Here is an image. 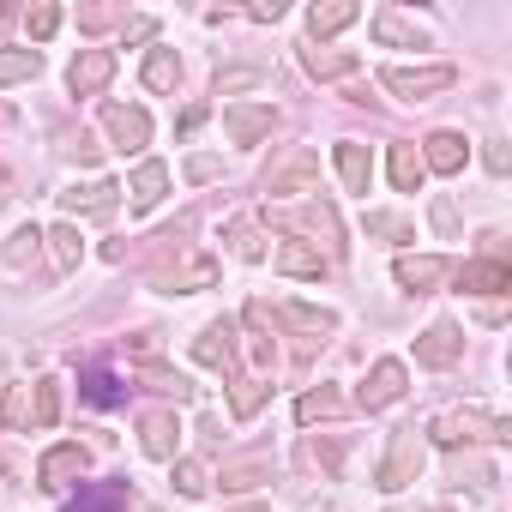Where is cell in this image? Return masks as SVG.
I'll list each match as a JSON object with an SVG mask.
<instances>
[{"label": "cell", "instance_id": "d6986e66", "mask_svg": "<svg viewBox=\"0 0 512 512\" xmlns=\"http://www.w3.org/2000/svg\"><path fill=\"white\" fill-rule=\"evenodd\" d=\"M374 37L386 43V49H422L428 37H422V25H410L404 13H392V7H380L374 13Z\"/></svg>", "mask_w": 512, "mask_h": 512}, {"label": "cell", "instance_id": "4dcf8cb0", "mask_svg": "<svg viewBox=\"0 0 512 512\" xmlns=\"http://www.w3.org/2000/svg\"><path fill=\"white\" fill-rule=\"evenodd\" d=\"M217 482L235 488V494H241V488H260V482H272V464H266V458H241V464H223ZM217 482H211V488H217Z\"/></svg>", "mask_w": 512, "mask_h": 512}, {"label": "cell", "instance_id": "e0dca14e", "mask_svg": "<svg viewBox=\"0 0 512 512\" xmlns=\"http://www.w3.org/2000/svg\"><path fill=\"white\" fill-rule=\"evenodd\" d=\"M139 440H145V452L151 458H175V446H181V422L169 416V410H151V416H139Z\"/></svg>", "mask_w": 512, "mask_h": 512}, {"label": "cell", "instance_id": "603a6c76", "mask_svg": "<svg viewBox=\"0 0 512 512\" xmlns=\"http://www.w3.org/2000/svg\"><path fill=\"white\" fill-rule=\"evenodd\" d=\"M278 272H290V278H326V260H320V247H308V241H284L278 247Z\"/></svg>", "mask_w": 512, "mask_h": 512}, {"label": "cell", "instance_id": "7dc6e473", "mask_svg": "<svg viewBox=\"0 0 512 512\" xmlns=\"http://www.w3.org/2000/svg\"><path fill=\"white\" fill-rule=\"evenodd\" d=\"M247 19H260V25H278V19H284V7H278V0H272V7L260 0V7H247Z\"/></svg>", "mask_w": 512, "mask_h": 512}, {"label": "cell", "instance_id": "7a4b0ae2", "mask_svg": "<svg viewBox=\"0 0 512 512\" xmlns=\"http://www.w3.org/2000/svg\"><path fill=\"white\" fill-rule=\"evenodd\" d=\"M440 446H464V440H512V422L506 416H488V410H446L434 416L428 428Z\"/></svg>", "mask_w": 512, "mask_h": 512}, {"label": "cell", "instance_id": "3957f363", "mask_svg": "<svg viewBox=\"0 0 512 512\" xmlns=\"http://www.w3.org/2000/svg\"><path fill=\"white\" fill-rule=\"evenodd\" d=\"M422 434L416 428H398L392 434V446H386V458H380V470H374V482L386 488V494H398V488H410L416 476H422Z\"/></svg>", "mask_w": 512, "mask_h": 512}, {"label": "cell", "instance_id": "5b68a950", "mask_svg": "<svg viewBox=\"0 0 512 512\" xmlns=\"http://www.w3.org/2000/svg\"><path fill=\"white\" fill-rule=\"evenodd\" d=\"M103 127H109V139H115L121 151H133V157L151 145V115L133 109V103H103Z\"/></svg>", "mask_w": 512, "mask_h": 512}, {"label": "cell", "instance_id": "f35d334b", "mask_svg": "<svg viewBox=\"0 0 512 512\" xmlns=\"http://www.w3.org/2000/svg\"><path fill=\"white\" fill-rule=\"evenodd\" d=\"M25 31H31V43H49L61 31V7H49V0H43V7H31L25 13Z\"/></svg>", "mask_w": 512, "mask_h": 512}, {"label": "cell", "instance_id": "6da1fadb", "mask_svg": "<svg viewBox=\"0 0 512 512\" xmlns=\"http://www.w3.org/2000/svg\"><path fill=\"white\" fill-rule=\"evenodd\" d=\"M314 187H320V157L308 145H290L284 157H272V169H266V193L272 199H302Z\"/></svg>", "mask_w": 512, "mask_h": 512}, {"label": "cell", "instance_id": "d590c367", "mask_svg": "<svg viewBox=\"0 0 512 512\" xmlns=\"http://www.w3.org/2000/svg\"><path fill=\"white\" fill-rule=\"evenodd\" d=\"M31 422V386H7L0 398V428H25Z\"/></svg>", "mask_w": 512, "mask_h": 512}, {"label": "cell", "instance_id": "816d5d0a", "mask_svg": "<svg viewBox=\"0 0 512 512\" xmlns=\"http://www.w3.org/2000/svg\"><path fill=\"white\" fill-rule=\"evenodd\" d=\"M392 512H404V506H392ZM422 512H446V506H422Z\"/></svg>", "mask_w": 512, "mask_h": 512}, {"label": "cell", "instance_id": "bcb514c9", "mask_svg": "<svg viewBox=\"0 0 512 512\" xmlns=\"http://www.w3.org/2000/svg\"><path fill=\"white\" fill-rule=\"evenodd\" d=\"M85 398H91V404H115L121 392H115V380H109V374H91V386H85Z\"/></svg>", "mask_w": 512, "mask_h": 512}, {"label": "cell", "instance_id": "7c38bea8", "mask_svg": "<svg viewBox=\"0 0 512 512\" xmlns=\"http://www.w3.org/2000/svg\"><path fill=\"white\" fill-rule=\"evenodd\" d=\"M109 79H115V55H109V49H85V55L67 67V85H73L79 97H97Z\"/></svg>", "mask_w": 512, "mask_h": 512}, {"label": "cell", "instance_id": "cb8c5ba5", "mask_svg": "<svg viewBox=\"0 0 512 512\" xmlns=\"http://www.w3.org/2000/svg\"><path fill=\"white\" fill-rule=\"evenodd\" d=\"M163 193H169V169H163L157 157H145V163L133 169V205H139V211H151Z\"/></svg>", "mask_w": 512, "mask_h": 512}, {"label": "cell", "instance_id": "484cf974", "mask_svg": "<svg viewBox=\"0 0 512 512\" xmlns=\"http://www.w3.org/2000/svg\"><path fill=\"white\" fill-rule=\"evenodd\" d=\"M422 181H428L422 151H416V145H392V187H398V193H416Z\"/></svg>", "mask_w": 512, "mask_h": 512}, {"label": "cell", "instance_id": "60d3db41", "mask_svg": "<svg viewBox=\"0 0 512 512\" xmlns=\"http://www.w3.org/2000/svg\"><path fill=\"white\" fill-rule=\"evenodd\" d=\"M368 235H386V241H410V223L392 217V211H368Z\"/></svg>", "mask_w": 512, "mask_h": 512}, {"label": "cell", "instance_id": "4316f807", "mask_svg": "<svg viewBox=\"0 0 512 512\" xmlns=\"http://www.w3.org/2000/svg\"><path fill=\"white\" fill-rule=\"evenodd\" d=\"M302 61H308V73L314 79H344V73H356V55H344V49H302Z\"/></svg>", "mask_w": 512, "mask_h": 512}, {"label": "cell", "instance_id": "ee69618b", "mask_svg": "<svg viewBox=\"0 0 512 512\" xmlns=\"http://www.w3.org/2000/svg\"><path fill=\"white\" fill-rule=\"evenodd\" d=\"M464 476H470L476 488H488V482H494V464H482V458H458V464H452V482H464Z\"/></svg>", "mask_w": 512, "mask_h": 512}, {"label": "cell", "instance_id": "83f0119b", "mask_svg": "<svg viewBox=\"0 0 512 512\" xmlns=\"http://www.w3.org/2000/svg\"><path fill=\"white\" fill-rule=\"evenodd\" d=\"M145 85L151 91H175L181 85V55L175 49H151L145 55Z\"/></svg>", "mask_w": 512, "mask_h": 512}, {"label": "cell", "instance_id": "f6af8a7d", "mask_svg": "<svg viewBox=\"0 0 512 512\" xmlns=\"http://www.w3.org/2000/svg\"><path fill=\"white\" fill-rule=\"evenodd\" d=\"M482 163H488L494 175H506V169H512V151H506V139H488V151H482Z\"/></svg>", "mask_w": 512, "mask_h": 512}, {"label": "cell", "instance_id": "277c9868", "mask_svg": "<svg viewBox=\"0 0 512 512\" xmlns=\"http://www.w3.org/2000/svg\"><path fill=\"white\" fill-rule=\"evenodd\" d=\"M458 73L440 61V67H380V85L392 91V97H404V103H422V97H434V91H446Z\"/></svg>", "mask_w": 512, "mask_h": 512}, {"label": "cell", "instance_id": "f5cc1de1", "mask_svg": "<svg viewBox=\"0 0 512 512\" xmlns=\"http://www.w3.org/2000/svg\"><path fill=\"white\" fill-rule=\"evenodd\" d=\"M139 512H157V506H139Z\"/></svg>", "mask_w": 512, "mask_h": 512}, {"label": "cell", "instance_id": "30bf717a", "mask_svg": "<svg viewBox=\"0 0 512 512\" xmlns=\"http://www.w3.org/2000/svg\"><path fill=\"white\" fill-rule=\"evenodd\" d=\"M193 356H199L205 368H223V374H235V320H211V326L193 338Z\"/></svg>", "mask_w": 512, "mask_h": 512}, {"label": "cell", "instance_id": "681fc988", "mask_svg": "<svg viewBox=\"0 0 512 512\" xmlns=\"http://www.w3.org/2000/svg\"><path fill=\"white\" fill-rule=\"evenodd\" d=\"M187 175H193V181H211V175H217V157H193Z\"/></svg>", "mask_w": 512, "mask_h": 512}, {"label": "cell", "instance_id": "8fae6325", "mask_svg": "<svg viewBox=\"0 0 512 512\" xmlns=\"http://www.w3.org/2000/svg\"><path fill=\"white\" fill-rule=\"evenodd\" d=\"M458 350H464V338H458V326H452V320H434V326L416 338V362H422V368H452V362H458Z\"/></svg>", "mask_w": 512, "mask_h": 512}, {"label": "cell", "instance_id": "9a60e30c", "mask_svg": "<svg viewBox=\"0 0 512 512\" xmlns=\"http://www.w3.org/2000/svg\"><path fill=\"white\" fill-rule=\"evenodd\" d=\"M404 398V362H374V374H368V386H362V410H386V404H398Z\"/></svg>", "mask_w": 512, "mask_h": 512}, {"label": "cell", "instance_id": "c3c4849f", "mask_svg": "<svg viewBox=\"0 0 512 512\" xmlns=\"http://www.w3.org/2000/svg\"><path fill=\"white\" fill-rule=\"evenodd\" d=\"M151 37H157V25H151V19H133V25H127V43H151Z\"/></svg>", "mask_w": 512, "mask_h": 512}, {"label": "cell", "instance_id": "f546056e", "mask_svg": "<svg viewBox=\"0 0 512 512\" xmlns=\"http://www.w3.org/2000/svg\"><path fill=\"white\" fill-rule=\"evenodd\" d=\"M43 241H49V253H55V266H61V272H73V266L85 260V241H79V229H73V223H55Z\"/></svg>", "mask_w": 512, "mask_h": 512}, {"label": "cell", "instance_id": "8992f818", "mask_svg": "<svg viewBox=\"0 0 512 512\" xmlns=\"http://www.w3.org/2000/svg\"><path fill=\"white\" fill-rule=\"evenodd\" d=\"M272 103H229L223 109V133L235 139V145H260L266 133H272Z\"/></svg>", "mask_w": 512, "mask_h": 512}, {"label": "cell", "instance_id": "7402d4cb", "mask_svg": "<svg viewBox=\"0 0 512 512\" xmlns=\"http://www.w3.org/2000/svg\"><path fill=\"white\" fill-rule=\"evenodd\" d=\"M344 25H356V0H326V7H314V13H308V31H314V49H320L326 37H338Z\"/></svg>", "mask_w": 512, "mask_h": 512}, {"label": "cell", "instance_id": "ba28073f", "mask_svg": "<svg viewBox=\"0 0 512 512\" xmlns=\"http://www.w3.org/2000/svg\"><path fill=\"white\" fill-rule=\"evenodd\" d=\"M278 223H290V229H308V235H320L332 253H344V223H338V211L332 205H302V211H278Z\"/></svg>", "mask_w": 512, "mask_h": 512}, {"label": "cell", "instance_id": "2e32d148", "mask_svg": "<svg viewBox=\"0 0 512 512\" xmlns=\"http://www.w3.org/2000/svg\"><path fill=\"white\" fill-rule=\"evenodd\" d=\"M464 157H470V145L458 133H428L422 139V169H434V175H458Z\"/></svg>", "mask_w": 512, "mask_h": 512}, {"label": "cell", "instance_id": "ac0fdd59", "mask_svg": "<svg viewBox=\"0 0 512 512\" xmlns=\"http://www.w3.org/2000/svg\"><path fill=\"white\" fill-rule=\"evenodd\" d=\"M266 398H272L266 380H253V374H235V380H229V416H235V422H253V416L266 410Z\"/></svg>", "mask_w": 512, "mask_h": 512}, {"label": "cell", "instance_id": "e575fe53", "mask_svg": "<svg viewBox=\"0 0 512 512\" xmlns=\"http://www.w3.org/2000/svg\"><path fill=\"white\" fill-rule=\"evenodd\" d=\"M284 320H290L296 332H308V338H320V332H332V326H338L326 308H302V302H290V308H284Z\"/></svg>", "mask_w": 512, "mask_h": 512}, {"label": "cell", "instance_id": "7bdbcfd3", "mask_svg": "<svg viewBox=\"0 0 512 512\" xmlns=\"http://www.w3.org/2000/svg\"><path fill=\"white\" fill-rule=\"evenodd\" d=\"M121 19H127L121 7H79V25H85V31H109V25H121Z\"/></svg>", "mask_w": 512, "mask_h": 512}, {"label": "cell", "instance_id": "4fadbf2b", "mask_svg": "<svg viewBox=\"0 0 512 512\" xmlns=\"http://www.w3.org/2000/svg\"><path fill=\"white\" fill-rule=\"evenodd\" d=\"M392 272H398V284H404V290H416V296H422V290H434L452 266L440 260V253H398V266H392Z\"/></svg>", "mask_w": 512, "mask_h": 512}, {"label": "cell", "instance_id": "ffe728a7", "mask_svg": "<svg viewBox=\"0 0 512 512\" xmlns=\"http://www.w3.org/2000/svg\"><path fill=\"white\" fill-rule=\"evenodd\" d=\"M205 284H217V260H187L181 272L175 266L157 272V290H169V296H187V290H205Z\"/></svg>", "mask_w": 512, "mask_h": 512}, {"label": "cell", "instance_id": "52a82bcc", "mask_svg": "<svg viewBox=\"0 0 512 512\" xmlns=\"http://www.w3.org/2000/svg\"><path fill=\"white\" fill-rule=\"evenodd\" d=\"M91 470V452L85 446H55V452H43V464H37V482L49 488V494H61L73 476H85Z\"/></svg>", "mask_w": 512, "mask_h": 512}, {"label": "cell", "instance_id": "b9f144b4", "mask_svg": "<svg viewBox=\"0 0 512 512\" xmlns=\"http://www.w3.org/2000/svg\"><path fill=\"white\" fill-rule=\"evenodd\" d=\"M37 241H43V229H37V223H25V229L13 235V247H7V260H13V266H25L31 253H37Z\"/></svg>", "mask_w": 512, "mask_h": 512}, {"label": "cell", "instance_id": "9c48e42d", "mask_svg": "<svg viewBox=\"0 0 512 512\" xmlns=\"http://www.w3.org/2000/svg\"><path fill=\"white\" fill-rule=\"evenodd\" d=\"M452 278H458V290H470V296H500V290H512L506 260H464V266H452Z\"/></svg>", "mask_w": 512, "mask_h": 512}, {"label": "cell", "instance_id": "44dd1931", "mask_svg": "<svg viewBox=\"0 0 512 512\" xmlns=\"http://www.w3.org/2000/svg\"><path fill=\"white\" fill-rule=\"evenodd\" d=\"M338 175H344L350 193H368V181H374V157H368V145L344 139V145H338Z\"/></svg>", "mask_w": 512, "mask_h": 512}, {"label": "cell", "instance_id": "f1b7e54d", "mask_svg": "<svg viewBox=\"0 0 512 512\" xmlns=\"http://www.w3.org/2000/svg\"><path fill=\"white\" fill-rule=\"evenodd\" d=\"M43 73V55L37 49H0V85H25Z\"/></svg>", "mask_w": 512, "mask_h": 512}, {"label": "cell", "instance_id": "1f68e13d", "mask_svg": "<svg viewBox=\"0 0 512 512\" xmlns=\"http://www.w3.org/2000/svg\"><path fill=\"white\" fill-rule=\"evenodd\" d=\"M31 422L37 428H55L61 422V380H37L31 386Z\"/></svg>", "mask_w": 512, "mask_h": 512}, {"label": "cell", "instance_id": "d4e9b609", "mask_svg": "<svg viewBox=\"0 0 512 512\" xmlns=\"http://www.w3.org/2000/svg\"><path fill=\"white\" fill-rule=\"evenodd\" d=\"M223 235H229V247H235V260H247V266L266 260V235H260V223H253V217H229Z\"/></svg>", "mask_w": 512, "mask_h": 512}, {"label": "cell", "instance_id": "74e56055", "mask_svg": "<svg viewBox=\"0 0 512 512\" xmlns=\"http://www.w3.org/2000/svg\"><path fill=\"white\" fill-rule=\"evenodd\" d=\"M253 85H266V67H229V73H217V97H235V91H253Z\"/></svg>", "mask_w": 512, "mask_h": 512}, {"label": "cell", "instance_id": "d6a6232c", "mask_svg": "<svg viewBox=\"0 0 512 512\" xmlns=\"http://www.w3.org/2000/svg\"><path fill=\"white\" fill-rule=\"evenodd\" d=\"M338 410H344V398H338L332 386H314V392L296 398V416H302V422H320V416H338Z\"/></svg>", "mask_w": 512, "mask_h": 512}, {"label": "cell", "instance_id": "ab89813d", "mask_svg": "<svg viewBox=\"0 0 512 512\" xmlns=\"http://www.w3.org/2000/svg\"><path fill=\"white\" fill-rule=\"evenodd\" d=\"M121 500H127V488H97V494H79L67 512H115Z\"/></svg>", "mask_w": 512, "mask_h": 512}, {"label": "cell", "instance_id": "f907efd6", "mask_svg": "<svg viewBox=\"0 0 512 512\" xmlns=\"http://www.w3.org/2000/svg\"><path fill=\"white\" fill-rule=\"evenodd\" d=\"M7 199H13V175H7V169H0V205H7Z\"/></svg>", "mask_w": 512, "mask_h": 512}, {"label": "cell", "instance_id": "8d00e7d4", "mask_svg": "<svg viewBox=\"0 0 512 512\" xmlns=\"http://www.w3.org/2000/svg\"><path fill=\"white\" fill-rule=\"evenodd\" d=\"M169 464H175V488H181V494H205V488H211V470H205L199 458H169Z\"/></svg>", "mask_w": 512, "mask_h": 512}, {"label": "cell", "instance_id": "5bb4252c", "mask_svg": "<svg viewBox=\"0 0 512 512\" xmlns=\"http://www.w3.org/2000/svg\"><path fill=\"white\" fill-rule=\"evenodd\" d=\"M115 181H85V187H67L61 193V205L73 211V217H115Z\"/></svg>", "mask_w": 512, "mask_h": 512}, {"label": "cell", "instance_id": "836d02e7", "mask_svg": "<svg viewBox=\"0 0 512 512\" xmlns=\"http://www.w3.org/2000/svg\"><path fill=\"white\" fill-rule=\"evenodd\" d=\"M139 380H145L151 392H169L175 404H187V398H193V386H187L181 374H169V368H157V362H145V368H139Z\"/></svg>", "mask_w": 512, "mask_h": 512}]
</instances>
